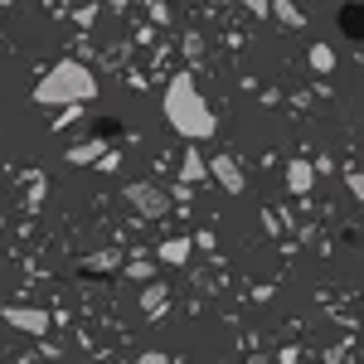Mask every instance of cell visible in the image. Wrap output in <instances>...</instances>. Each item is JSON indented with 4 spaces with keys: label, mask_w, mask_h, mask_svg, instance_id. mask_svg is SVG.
Wrapping results in <instances>:
<instances>
[{
    "label": "cell",
    "mask_w": 364,
    "mask_h": 364,
    "mask_svg": "<svg viewBox=\"0 0 364 364\" xmlns=\"http://www.w3.org/2000/svg\"><path fill=\"white\" fill-rule=\"evenodd\" d=\"M204 170H209V166H204L195 151H190V156H185V170H180V175H185V180H204Z\"/></svg>",
    "instance_id": "obj_14"
},
{
    "label": "cell",
    "mask_w": 364,
    "mask_h": 364,
    "mask_svg": "<svg viewBox=\"0 0 364 364\" xmlns=\"http://www.w3.org/2000/svg\"><path fill=\"white\" fill-rule=\"evenodd\" d=\"M190 248H195L190 238H166V243L156 248V257H161V262H170V267H185V262H190Z\"/></svg>",
    "instance_id": "obj_9"
},
{
    "label": "cell",
    "mask_w": 364,
    "mask_h": 364,
    "mask_svg": "<svg viewBox=\"0 0 364 364\" xmlns=\"http://www.w3.org/2000/svg\"><path fill=\"white\" fill-rule=\"evenodd\" d=\"M141 311L156 316V321L170 311V287H166V282H146V287H141Z\"/></svg>",
    "instance_id": "obj_6"
},
{
    "label": "cell",
    "mask_w": 364,
    "mask_h": 364,
    "mask_svg": "<svg viewBox=\"0 0 364 364\" xmlns=\"http://www.w3.org/2000/svg\"><path fill=\"white\" fill-rule=\"evenodd\" d=\"M136 364H175V360H170V355H161V350H146Z\"/></svg>",
    "instance_id": "obj_18"
},
{
    "label": "cell",
    "mask_w": 364,
    "mask_h": 364,
    "mask_svg": "<svg viewBox=\"0 0 364 364\" xmlns=\"http://www.w3.org/2000/svg\"><path fill=\"white\" fill-rule=\"evenodd\" d=\"M107 156V141L92 136V141H78V146H68V166H97Z\"/></svg>",
    "instance_id": "obj_7"
},
{
    "label": "cell",
    "mask_w": 364,
    "mask_h": 364,
    "mask_svg": "<svg viewBox=\"0 0 364 364\" xmlns=\"http://www.w3.org/2000/svg\"><path fill=\"white\" fill-rule=\"evenodd\" d=\"M49 195V180H44V175H39V180H34V190H29V209H39V199Z\"/></svg>",
    "instance_id": "obj_17"
},
{
    "label": "cell",
    "mask_w": 364,
    "mask_h": 364,
    "mask_svg": "<svg viewBox=\"0 0 364 364\" xmlns=\"http://www.w3.org/2000/svg\"><path fill=\"white\" fill-rule=\"evenodd\" d=\"M0 321H5V326H15L20 336H44V331H49V311H39V306H20V301L0 306Z\"/></svg>",
    "instance_id": "obj_4"
},
{
    "label": "cell",
    "mask_w": 364,
    "mask_h": 364,
    "mask_svg": "<svg viewBox=\"0 0 364 364\" xmlns=\"http://www.w3.org/2000/svg\"><path fill=\"white\" fill-rule=\"evenodd\" d=\"M214 180H219V185H224L228 195H243V190H248V175H243V166H238V161H233V156H214Z\"/></svg>",
    "instance_id": "obj_5"
},
{
    "label": "cell",
    "mask_w": 364,
    "mask_h": 364,
    "mask_svg": "<svg viewBox=\"0 0 364 364\" xmlns=\"http://www.w3.org/2000/svg\"><path fill=\"white\" fill-rule=\"evenodd\" d=\"M267 10H272V15H277V20H282V25H287V29H296V25H301V20H306V15H301V10H296L291 0H272Z\"/></svg>",
    "instance_id": "obj_10"
},
{
    "label": "cell",
    "mask_w": 364,
    "mask_h": 364,
    "mask_svg": "<svg viewBox=\"0 0 364 364\" xmlns=\"http://www.w3.org/2000/svg\"><path fill=\"white\" fill-rule=\"evenodd\" d=\"M97 170H102V175H117V170H122V156H117V151H107V156L97 161Z\"/></svg>",
    "instance_id": "obj_16"
},
{
    "label": "cell",
    "mask_w": 364,
    "mask_h": 364,
    "mask_svg": "<svg viewBox=\"0 0 364 364\" xmlns=\"http://www.w3.org/2000/svg\"><path fill=\"white\" fill-rule=\"evenodd\" d=\"M127 277H136V282H156V262H127Z\"/></svg>",
    "instance_id": "obj_13"
},
{
    "label": "cell",
    "mask_w": 364,
    "mask_h": 364,
    "mask_svg": "<svg viewBox=\"0 0 364 364\" xmlns=\"http://www.w3.org/2000/svg\"><path fill=\"white\" fill-rule=\"evenodd\" d=\"M311 185H316V166L311 161H291L287 166V190L291 195H311Z\"/></svg>",
    "instance_id": "obj_8"
},
{
    "label": "cell",
    "mask_w": 364,
    "mask_h": 364,
    "mask_svg": "<svg viewBox=\"0 0 364 364\" xmlns=\"http://www.w3.org/2000/svg\"><path fill=\"white\" fill-rule=\"evenodd\" d=\"M161 107H166V122L175 127V136H185V141H209L219 132V117L209 107V97L195 87V73H175Z\"/></svg>",
    "instance_id": "obj_1"
},
{
    "label": "cell",
    "mask_w": 364,
    "mask_h": 364,
    "mask_svg": "<svg viewBox=\"0 0 364 364\" xmlns=\"http://www.w3.org/2000/svg\"><path fill=\"white\" fill-rule=\"evenodd\" d=\"M122 199L136 209L141 219H161V214H170V195L156 185V180H132V185L122 190Z\"/></svg>",
    "instance_id": "obj_3"
},
{
    "label": "cell",
    "mask_w": 364,
    "mask_h": 364,
    "mask_svg": "<svg viewBox=\"0 0 364 364\" xmlns=\"http://www.w3.org/2000/svg\"><path fill=\"white\" fill-rule=\"evenodd\" d=\"M112 267H122L117 252H92V257H83V272H112Z\"/></svg>",
    "instance_id": "obj_11"
},
{
    "label": "cell",
    "mask_w": 364,
    "mask_h": 364,
    "mask_svg": "<svg viewBox=\"0 0 364 364\" xmlns=\"http://www.w3.org/2000/svg\"><path fill=\"white\" fill-rule=\"evenodd\" d=\"M311 68H316V73H331V68H336V54H331V44H311Z\"/></svg>",
    "instance_id": "obj_12"
},
{
    "label": "cell",
    "mask_w": 364,
    "mask_h": 364,
    "mask_svg": "<svg viewBox=\"0 0 364 364\" xmlns=\"http://www.w3.org/2000/svg\"><path fill=\"white\" fill-rule=\"evenodd\" d=\"M340 29H345V34H360V10H355V5L340 10Z\"/></svg>",
    "instance_id": "obj_15"
},
{
    "label": "cell",
    "mask_w": 364,
    "mask_h": 364,
    "mask_svg": "<svg viewBox=\"0 0 364 364\" xmlns=\"http://www.w3.org/2000/svg\"><path fill=\"white\" fill-rule=\"evenodd\" d=\"M97 97V73L78 63V58H58L54 68L34 83V102L39 107H83Z\"/></svg>",
    "instance_id": "obj_2"
}]
</instances>
